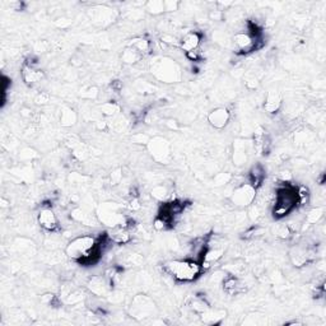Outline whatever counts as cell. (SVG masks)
<instances>
[{"mask_svg":"<svg viewBox=\"0 0 326 326\" xmlns=\"http://www.w3.org/2000/svg\"><path fill=\"white\" fill-rule=\"evenodd\" d=\"M163 270L177 282L190 283L197 280L203 273L202 264L194 259L170 260L163 265Z\"/></svg>","mask_w":326,"mask_h":326,"instance_id":"obj_2","label":"cell"},{"mask_svg":"<svg viewBox=\"0 0 326 326\" xmlns=\"http://www.w3.org/2000/svg\"><path fill=\"white\" fill-rule=\"evenodd\" d=\"M233 180V176H232V173L229 172H220L218 173L217 176H214L213 179V185L216 188H220V186H225L229 182Z\"/></svg>","mask_w":326,"mask_h":326,"instance_id":"obj_33","label":"cell"},{"mask_svg":"<svg viewBox=\"0 0 326 326\" xmlns=\"http://www.w3.org/2000/svg\"><path fill=\"white\" fill-rule=\"evenodd\" d=\"M166 126L171 130H177L179 129V122L176 120H173V118H168L167 121H166Z\"/></svg>","mask_w":326,"mask_h":326,"instance_id":"obj_45","label":"cell"},{"mask_svg":"<svg viewBox=\"0 0 326 326\" xmlns=\"http://www.w3.org/2000/svg\"><path fill=\"white\" fill-rule=\"evenodd\" d=\"M143 59V56L139 54L136 50H134L133 47L127 46L124 49V51H122L121 54V60L122 63L125 64H129V65H133V64H136L138 61H140Z\"/></svg>","mask_w":326,"mask_h":326,"instance_id":"obj_28","label":"cell"},{"mask_svg":"<svg viewBox=\"0 0 326 326\" xmlns=\"http://www.w3.org/2000/svg\"><path fill=\"white\" fill-rule=\"evenodd\" d=\"M180 6V3L179 1H176V0H166L165 1V12L166 13H172V12H176L177 9H179Z\"/></svg>","mask_w":326,"mask_h":326,"instance_id":"obj_40","label":"cell"},{"mask_svg":"<svg viewBox=\"0 0 326 326\" xmlns=\"http://www.w3.org/2000/svg\"><path fill=\"white\" fill-rule=\"evenodd\" d=\"M82 300H83V293L79 291L72 292V293H69V295L67 296L68 305H77V303L81 302Z\"/></svg>","mask_w":326,"mask_h":326,"instance_id":"obj_38","label":"cell"},{"mask_svg":"<svg viewBox=\"0 0 326 326\" xmlns=\"http://www.w3.org/2000/svg\"><path fill=\"white\" fill-rule=\"evenodd\" d=\"M298 207L297 188L291 182H282V186L275 191L274 202L271 207V214L275 219H283Z\"/></svg>","mask_w":326,"mask_h":326,"instance_id":"obj_1","label":"cell"},{"mask_svg":"<svg viewBox=\"0 0 326 326\" xmlns=\"http://www.w3.org/2000/svg\"><path fill=\"white\" fill-rule=\"evenodd\" d=\"M223 291L227 293L228 296H236L240 295L242 292L246 291V283L242 280L241 277H236L232 274H225L222 280Z\"/></svg>","mask_w":326,"mask_h":326,"instance_id":"obj_16","label":"cell"},{"mask_svg":"<svg viewBox=\"0 0 326 326\" xmlns=\"http://www.w3.org/2000/svg\"><path fill=\"white\" fill-rule=\"evenodd\" d=\"M88 17L95 26L105 28L115 22L117 18V12L111 6L99 4V5H93L92 8L88 9Z\"/></svg>","mask_w":326,"mask_h":326,"instance_id":"obj_10","label":"cell"},{"mask_svg":"<svg viewBox=\"0 0 326 326\" xmlns=\"http://www.w3.org/2000/svg\"><path fill=\"white\" fill-rule=\"evenodd\" d=\"M316 246L309 245V243H297L291 248L289 251V259L291 263L296 268H303L314 263L316 260Z\"/></svg>","mask_w":326,"mask_h":326,"instance_id":"obj_8","label":"cell"},{"mask_svg":"<svg viewBox=\"0 0 326 326\" xmlns=\"http://www.w3.org/2000/svg\"><path fill=\"white\" fill-rule=\"evenodd\" d=\"M259 84H260L259 78H257L255 74H252V73H248V74L245 77V86L247 90H251V91L257 90Z\"/></svg>","mask_w":326,"mask_h":326,"instance_id":"obj_36","label":"cell"},{"mask_svg":"<svg viewBox=\"0 0 326 326\" xmlns=\"http://www.w3.org/2000/svg\"><path fill=\"white\" fill-rule=\"evenodd\" d=\"M324 213H325V208L324 207H316V208H312L307 212V216L305 218V224H303V228L306 225H315L318 224L321 219L324 218Z\"/></svg>","mask_w":326,"mask_h":326,"instance_id":"obj_27","label":"cell"},{"mask_svg":"<svg viewBox=\"0 0 326 326\" xmlns=\"http://www.w3.org/2000/svg\"><path fill=\"white\" fill-rule=\"evenodd\" d=\"M87 288L96 297H106L109 292L112 291L105 275H93L87 282Z\"/></svg>","mask_w":326,"mask_h":326,"instance_id":"obj_15","label":"cell"},{"mask_svg":"<svg viewBox=\"0 0 326 326\" xmlns=\"http://www.w3.org/2000/svg\"><path fill=\"white\" fill-rule=\"evenodd\" d=\"M126 217L122 214L121 209L115 203H104L97 208V219L102 224L113 228L121 225Z\"/></svg>","mask_w":326,"mask_h":326,"instance_id":"obj_5","label":"cell"},{"mask_svg":"<svg viewBox=\"0 0 326 326\" xmlns=\"http://www.w3.org/2000/svg\"><path fill=\"white\" fill-rule=\"evenodd\" d=\"M20 75H22V79H23V82L27 86H33V84L38 83V82H41L45 78V73L42 70L38 69L37 67H31V65L26 63H23V67H22V70H20Z\"/></svg>","mask_w":326,"mask_h":326,"instance_id":"obj_19","label":"cell"},{"mask_svg":"<svg viewBox=\"0 0 326 326\" xmlns=\"http://www.w3.org/2000/svg\"><path fill=\"white\" fill-rule=\"evenodd\" d=\"M264 180H265V170L261 165L252 166L250 172H248V184H251L255 189L261 188Z\"/></svg>","mask_w":326,"mask_h":326,"instance_id":"obj_22","label":"cell"},{"mask_svg":"<svg viewBox=\"0 0 326 326\" xmlns=\"http://www.w3.org/2000/svg\"><path fill=\"white\" fill-rule=\"evenodd\" d=\"M252 147H254V152H256L259 156H266L270 152L271 140L263 126H257L255 129L254 138H252Z\"/></svg>","mask_w":326,"mask_h":326,"instance_id":"obj_11","label":"cell"},{"mask_svg":"<svg viewBox=\"0 0 326 326\" xmlns=\"http://www.w3.org/2000/svg\"><path fill=\"white\" fill-rule=\"evenodd\" d=\"M150 72L153 74L157 81L162 83H179L182 78L181 67L177 64L176 60L163 56L157 58L150 64Z\"/></svg>","mask_w":326,"mask_h":326,"instance_id":"obj_3","label":"cell"},{"mask_svg":"<svg viewBox=\"0 0 326 326\" xmlns=\"http://www.w3.org/2000/svg\"><path fill=\"white\" fill-rule=\"evenodd\" d=\"M223 17H224V12L218 10V9H212L211 12H209V18H211V20H222Z\"/></svg>","mask_w":326,"mask_h":326,"instance_id":"obj_43","label":"cell"},{"mask_svg":"<svg viewBox=\"0 0 326 326\" xmlns=\"http://www.w3.org/2000/svg\"><path fill=\"white\" fill-rule=\"evenodd\" d=\"M78 121V115L72 107L64 106L60 111V125L64 127L74 126Z\"/></svg>","mask_w":326,"mask_h":326,"instance_id":"obj_23","label":"cell"},{"mask_svg":"<svg viewBox=\"0 0 326 326\" xmlns=\"http://www.w3.org/2000/svg\"><path fill=\"white\" fill-rule=\"evenodd\" d=\"M33 157H37V153H36L35 150L29 149V148H27V149H23L22 152L19 153V158L22 159H32Z\"/></svg>","mask_w":326,"mask_h":326,"instance_id":"obj_42","label":"cell"},{"mask_svg":"<svg viewBox=\"0 0 326 326\" xmlns=\"http://www.w3.org/2000/svg\"><path fill=\"white\" fill-rule=\"evenodd\" d=\"M130 315L138 320L154 318L157 315L156 302L147 295L135 296L130 305Z\"/></svg>","mask_w":326,"mask_h":326,"instance_id":"obj_4","label":"cell"},{"mask_svg":"<svg viewBox=\"0 0 326 326\" xmlns=\"http://www.w3.org/2000/svg\"><path fill=\"white\" fill-rule=\"evenodd\" d=\"M261 36L254 35L248 31H240L236 32L233 36V45L236 47L237 52L241 55H246L250 52H254L256 50L263 47L261 42Z\"/></svg>","mask_w":326,"mask_h":326,"instance_id":"obj_6","label":"cell"},{"mask_svg":"<svg viewBox=\"0 0 326 326\" xmlns=\"http://www.w3.org/2000/svg\"><path fill=\"white\" fill-rule=\"evenodd\" d=\"M170 194H171L170 189H168L166 185H157V186H154V188L152 189V191H150L152 198L156 199L157 202H161V203L168 202Z\"/></svg>","mask_w":326,"mask_h":326,"instance_id":"obj_29","label":"cell"},{"mask_svg":"<svg viewBox=\"0 0 326 326\" xmlns=\"http://www.w3.org/2000/svg\"><path fill=\"white\" fill-rule=\"evenodd\" d=\"M107 236L110 238L111 243H116V245H126L133 238L131 231L125 225H117V227L111 228V231L107 233Z\"/></svg>","mask_w":326,"mask_h":326,"instance_id":"obj_17","label":"cell"},{"mask_svg":"<svg viewBox=\"0 0 326 326\" xmlns=\"http://www.w3.org/2000/svg\"><path fill=\"white\" fill-rule=\"evenodd\" d=\"M144 8L149 14L161 15L165 12V1L163 0H150L144 4Z\"/></svg>","mask_w":326,"mask_h":326,"instance_id":"obj_30","label":"cell"},{"mask_svg":"<svg viewBox=\"0 0 326 326\" xmlns=\"http://www.w3.org/2000/svg\"><path fill=\"white\" fill-rule=\"evenodd\" d=\"M121 181H122V170L121 168H116V170H113L110 175L111 185H112V186H116V185H118Z\"/></svg>","mask_w":326,"mask_h":326,"instance_id":"obj_39","label":"cell"},{"mask_svg":"<svg viewBox=\"0 0 326 326\" xmlns=\"http://www.w3.org/2000/svg\"><path fill=\"white\" fill-rule=\"evenodd\" d=\"M223 270H224L227 274L236 275V277H242V275H245L246 265H245V263L237 260V261H234V263L227 264V265L223 268Z\"/></svg>","mask_w":326,"mask_h":326,"instance_id":"obj_31","label":"cell"},{"mask_svg":"<svg viewBox=\"0 0 326 326\" xmlns=\"http://www.w3.org/2000/svg\"><path fill=\"white\" fill-rule=\"evenodd\" d=\"M252 143L243 142V140H238L234 143L233 145V154H232V159L236 166H243L246 162L248 161V156H250V149L248 147H251Z\"/></svg>","mask_w":326,"mask_h":326,"instance_id":"obj_20","label":"cell"},{"mask_svg":"<svg viewBox=\"0 0 326 326\" xmlns=\"http://www.w3.org/2000/svg\"><path fill=\"white\" fill-rule=\"evenodd\" d=\"M231 121V111L227 107H216L208 113V122L212 127L222 130Z\"/></svg>","mask_w":326,"mask_h":326,"instance_id":"obj_13","label":"cell"},{"mask_svg":"<svg viewBox=\"0 0 326 326\" xmlns=\"http://www.w3.org/2000/svg\"><path fill=\"white\" fill-rule=\"evenodd\" d=\"M147 149L153 157L154 161L159 163H167L172 157V148L170 142L163 136H153L147 143Z\"/></svg>","mask_w":326,"mask_h":326,"instance_id":"obj_9","label":"cell"},{"mask_svg":"<svg viewBox=\"0 0 326 326\" xmlns=\"http://www.w3.org/2000/svg\"><path fill=\"white\" fill-rule=\"evenodd\" d=\"M314 139V135L311 133H307V131H298L295 136V142L297 144H307Z\"/></svg>","mask_w":326,"mask_h":326,"instance_id":"obj_37","label":"cell"},{"mask_svg":"<svg viewBox=\"0 0 326 326\" xmlns=\"http://www.w3.org/2000/svg\"><path fill=\"white\" fill-rule=\"evenodd\" d=\"M73 156L78 159L79 162H83V161H86L88 157H90V150L87 149L86 145L82 144L81 143V144L77 145V147L73 149Z\"/></svg>","mask_w":326,"mask_h":326,"instance_id":"obj_35","label":"cell"},{"mask_svg":"<svg viewBox=\"0 0 326 326\" xmlns=\"http://www.w3.org/2000/svg\"><path fill=\"white\" fill-rule=\"evenodd\" d=\"M100 111H101V113L105 117L112 118L115 117V116L120 115V112H121V106L116 101H107L101 105Z\"/></svg>","mask_w":326,"mask_h":326,"instance_id":"obj_26","label":"cell"},{"mask_svg":"<svg viewBox=\"0 0 326 326\" xmlns=\"http://www.w3.org/2000/svg\"><path fill=\"white\" fill-rule=\"evenodd\" d=\"M37 222L43 231L46 232H55L59 229V219L55 212L52 211L50 207H43L38 212Z\"/></svg>","mask_w":326,"mask_h":326,"instance_id":"obj_12","label":"cell"},{"mask_svg":"<svg viewBox=\"0 0 326 326\" xmlns=\"http://www.w3.org/2000/svg\"><path fill=\"white\" fill-rule=\"evenodd\" d=\"M70 217L75 222L82 223L84 225H96L93 223H96V219L92 217V214L87 213L86 211H83L82 208H75L73 209L72 213H70Z\"/></svg>","mask_w":326,"mask_h":326,"instance_id":"obj_25","label":"cell"},{"mask_svg":"<svg viewBox=\"0 0 326 326\" xmlns=\"http://www.w3.org/2000/svg\"><path fill=\"white\" fill-rule=\"evenodd\" d=\"M282 106H283L282 95L278 91H269L266 93L265 101H264V110L270 115H275V113L279 112Z\"/></svg>","mask_w":326,"mask_h":326,"instance_id":"obj_18","label":"cell"},{"mask_svg":"<svg viewBox=\"0 0 326 326\" xmlns=\"http://www.w3.org/2000/svg\"><path fill=\"white\" fill-rule=\"evenodd\" d=\"M49 101H50V96L49 93L46 92H40L37 96H36L35 99V102L37 105H46Z\"/></svg>","mask_w":326,"mask_h":326,"instance_id":"obj_41","label":"cell"},{"mask_svg":"<svg viewBox=\"0 0 326 326\" xmlns=\"http://www.w3.org/2000/svg\"><path fill=\"white\" fill-rule=\"evenodd\" d=\"M127 46L133 47L134 50L140 54L143 58H145L147 55H149L150 51H152V42H150L148 38L145 37H134L127 42Z\"/></svg>","mask_w":326,"mask_h":326,"instance_id":"obj_21","label":"cell"},{"mask_svg":"<svg viewBox=\"0 0 326 326\" xmlns=\"http://www.w3.org/2000/svg\"><path fill=\"white\" fill-rule=\"evenodd\" d=\"M199 316L205 324H212L213 325V324H219L225 318V311L224 310H213L211 307V309L203 312Z\"/></svg>","mask_w":326,"mask_h":326,"instance_id":"obj_24","label":"cell"},{"mask_svg":"<svg viewBox=\"0 0 326 326\" xmlns=\"http://www.w3.org/2000/svg\"><path fill=\"white\" fill-rule=\"evenodd\" d=\"M293 234H295V232L292 231V228L289 227L288 223H282V224L278 225L277 229H275V236H277L279 240L287 241L289 240V238H292Z\"/></svg>","mask_w":326,"mask_h":326,"instance_id":"obj_32","label":"cell"},{"mask_svg":"<svg viewBox=\"0 0 326 326\" xmlns=\"http://www.w3.org/2000/svg\"><path fill=\"white\" fill-rule=\"evenodd\" d=\"M257 189H255L251 184L245 182V184L238 185L234 190L232 191L229 200L236 208L245 209L256 202Z\"/></svg>","mask_w":326,"mask_h":326,"instance_id":"obj_7","label":"cell"},{"mask_svg":"<svg viewBox=\"0 0 326 326\" xmlns=\"http://www.w3.org/2000/svg\"><path fill=\"white\" fill-rule=\"evenodd\" d=\"M100 92H99V88L95 86H87L84 87V88H82L81 90V96L82 99H86V100H96L97 97H99Z\"/></svg>","mask_w":326,"mask_h":326,"instance_id":"obj_34","label":"cell"},{"mask_svg":"<svg viewBox=\"0 0 326 326\" xmlns=\"http://www.w3.org/2000/svg\"><path fill=\"white\" fill-rule=\"evenodd\" d=\"M203 33L199 31H189L186 32L179 41V47L185 52V54H189V52L197 51L199 50L200 45H202L203 41Z\"/></svg>","mask_w":326,"mask_h":326,"instance_id":"obj_14","label":"cell"},{"mask_svg":"<svg viewBox=\"0 0 326 326\" xmlns=\"http://www.w3.org/2000/svg\"><path fill=\"white\" fill-rule=\"evenodd\" d=\"M54 301H56V296L52 293H46V295L41 296V302L46 303V305H52Z\"/></svg>","mask_w":326,"mask_h":326,"instance_id":"obj_44","label":"cell"}]
</instances>
